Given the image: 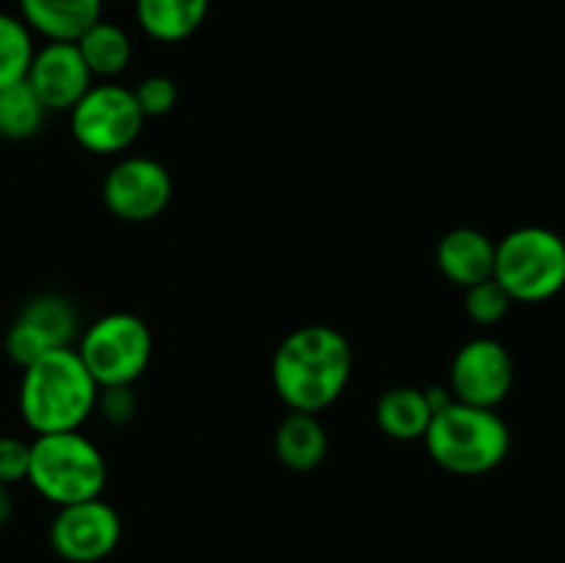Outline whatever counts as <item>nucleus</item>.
Here are the masks:
<instances>
[{"instance_id":"11","label":"nucleus","mask_w":565,"mask_h":563,"mask_svg":"<svg viewBox=\"0 0 565 563\" xmlns=\"http://www.w3.org/2000/svg\"><path fill=\"white\" fill-rule=\"evenodd\" d=\"M450 392L456 401L480 408H497L513 386V357L494 337L463 342L450 364Z\"/></svg>"},{"instance_id":"18","label":"nucleus","mask_w":565,"mask_h":563,"mask_svg":"<svg viewBox=\"0 0 565 563\" xmlns=\"http://www.w3.org/2000/svg\"><path fill=\"white\" fill-rule=\"evenodd\" d=\"M77 50H81L83 61H86L88 72L103 81H114L121 72L130 66L132 61V42L127 31L116 22L97 20L81 39H77Z\"/></svg>"},{"instance_id":"6","label":"nucleus","mask_w":565,"mask_h":563,"mask_svg":"<svg viewBox=\"0 0 565 563\" xmlns=\"http://www.w3.org/2000/svg\"><path fill=\"white\" fill-rule=\"evenodd\" d=\"M75 348L97 386H132L149 370L154 340L138 315L108 312L81 331Z\"/></svg>"},{"instance_id":"19","label":"nucleus","mask_w":565,"mask_h":563,"mask_svg":"<svg viewBox=\"0 0 565 563\" xmlns=\"http://www.w3.org/2000/svg\"><path fill=\"white\" fill-rule=\"evenodd\" d=\"M44 116L47 110L28 86V81L0 88V138H9V141L33 138L42 130Z\"/></svg>"},{"instance_id":"21","label":"nucleus","mask_w":565,"mask_h":563,"mask_svg":"<svg viewBox=\"0 0 565 563\" xmlns=\"http://www.w3.org/2000/svg\"><path fill=\"white\" fill-rule=\"evenodd\" d=\"M511 296L502 290V285L497 279H486L480 285L467 287V298H463V307L467 315L480 326H494L511 309Z\"/></svg>"},{"instance_id":"9","label":"nucleus","mask_w":565,"mask_h":563,"mask_svg":"<svg viewBox=\"0 0 565 563\" xmlns=\"http://www.w3.org/2000/svg\"><path fill=\"white\" fill-rule=\"evenodd\" d=\"M174 196L171 171L147 155H127L116 160L103 180V202L127 224H143L163 213Z\"/></svg>"},{"instance_id":"2","label":"nucleus","mask_w":565,"mask_h":563,"mask_svg":"<svg viewBox=\"0 0 565 563\" xmlns=\"http://www.w3.org/2000/svg\"><path fill=\"white\" fill-rule=\"evenodd\" d=\"M99 386L77 348H55L22 368L17 406L33 434L81 431L97 412Z\"/></svg>"},{"instance_id":"25","label":"nucleus","mask_w":565,"mask_h":563,"mask_svg":"<svg viewBox=\"0 0 565 563\" xmlns=\"http://www.w3.org/2000/svg\"><path fill=\"white\" fill-rule=\"evenodd\" d=\"M14 517V497H11V486L0 484V528L11 522Z\"/></svg>"},{"instance_id":"1","label":"nucleus","mask_w":565,"mask_h":563,"mask_svg":"<svg viewBox=\"0 0 565 563\" xmlns=\"http://www.w3.org/2000/svg\"><path fill=\"white\" fill-rule=\"evenodd\" d=\"M353 373V348L334 326L309 323L279 342L270 381L290 412L320 414L334 406Z\"/></svg>"},{"instance_id":"17","label":"nucleus","mask_w":565,"mask_h":563,"mask_svg":"<svg viewBox=\"0 0 565 563\" xmlns=\"http://www.w3.org/2000/svg\"><path fill=\"white\" fill-rule=\"evenodd\" d=\"M434 412L419 386H392L375 403V423L381 434L397 442L423 439Z\"/></svg>"},{"instance_id":"24","label":"nucleus","mask_w":565,"mask_h":563,"mask_svg":"<svg viewBox=\"0 0 565 563\" xmlns=\"http://www.w3.org/2000/svg\"><path fill=\"white\" fill-rule=\"evenodd\" d=\"M97 408L110 425H127L138 412L132 386H99Z\"/></svg>"},{"instance_id":"20","label":"nucleus","mask_w":565,"mask_h":563,"mask_svg":"<svg viewBox=\"0 0 565 563\" xmlns=\"http://www.w3.org/2000/svg\"><path fill=\"white\" fill-rule=\"evenodd\" d=\"M33 53L36 44L31 28L20 20V14L0 11V88L25 81Z\"/></svg>"},{"instance_id":"13","label":"nucleus","mask_w":565,"mask_h":563,"mask_svg":"<svg viewBox=\"0 0 565 563\" xmlns=\"http://www.w3.org/2000/svg\"><path fill=\"white\" fill-rule=\"evenodd\" d=\"M497 243L475 226H456L445 232L436 246V268L456 287H472L494 279Z\"/></svg>"},{"instance_id":"22","label":"nucleus","mask_w":565,"mask_h":563,"mask_svg":"<svg viewBox=\"0 0 565 563\" xmlns=\"http://www.w3.org/2000/svg\"><path fill=\"white\" fill-rule=\"evenodd\" d=\"M132 94H136L138 108H141V114L147 116V119H158V116L171 114L177 105V97H180L177 83L171 81L169 75L143 77V81L132 88Z\"/></svg>"},{"instance_id":"16","label":"nucleus","mask_w":565,"mask_h":563,"mask_svg":"<svg viewBox=\"0 0 565 563\" xmlns=\"http://www.w3.org/2000/svg\"><path fill=\"white\" fill-rule=\"evenodd\" d=\"M210 0H136L138 28L160 44L191 39L207 20Z\"/></svg>"},{"instance_id":"7","label":"nucleus","mask_w":565,"mask_h":563,"mask_svg":"<svg viewBox=\"0 0 565 563\" xmlns=\"http://www.w3.org/2000/svg\"><path fill=\"white\" fill-rule=\"evenodd\" d=\"M147 116L141 114L132 88L121 83H94L70 110V130L77 147L92 155L114 158L130 149L141 136Z\"/></svg>"},{"instance_id":"4","label":"nucleus","mask_w":565,"mask_h":563,"mask_svg":"<svg viewBox=\"0 0 565 563\" xmlns=\"http://www.w3.org/2000/svg\"><path fill=\"white\" fill-rule=\"evenodd\" d=\"M28 484L55 508L103 497L108 461L83 431L39 434L31 442Z\"/></svg>"},{"instance_id":"23","label":"nucleus","mask_w":565,"mask_h":563,"mask_svg":"<svg viewBox=\"0 0 565 563\" xmlns=\"http://www.w3.org/2000/svg\"><path fill=\"white\" fill-rule=\"evenodd\" d=\"M28 467H31V442L20 436H0V484H22L28 480Z\"/></svg>"},{"instance_id":"3","label":"nucleus","mask_w":565,"mask_h":563,"mask_svg":"<svg viewBox=\"0 0 565 563\" xmlns=\"http://www.w3.org/2000/svg\"><path fill=\"white\" fill-rule=\"evenodd\" d=\"M423 442L434 464L447 472L486 475L508 458L511 428L497 408L452 401L434 414Z\"/></svg>"},{"instance_id":"10","label":"nucleus","mask_w":565,"mask_h":563,"mask_svg":"<svg viewBox=\"0 0 565 563\" xmlns=\"http://www.w3.org/2000/svg\"><path fill=\"white\" fill-rule=\"evenodd\" d=\"M121 519L103 497L61 506L50 522V546L66 563H99L119 546Z\"/></svg>"},{"instance_id":"5","label":"nucleus","mask_w":565,"mask_h":563,"mask_svg":"<svg viewBox=\"0 0 565 563\" xmlns=\"http://www.w3.org/2000/svg\"><path fill=\"white\" fill-rule=\"evenodd\" d=\"M494 279L511 301L541 304L565 287V241L550 226H519L497 243Z\"/></svg>"},{"instance_id":"15","label":"nucleus","mask_w":565,"mask_h":563,"mask_svg":"<svg viewBox=\"0 0 565 563\" xmlns=\"http://www.w3.org/2000/svg\"><path fill=\"white\" fill-rule=\"evenodd\" d=\"M276 458L292 472H312L329 453V434L318 414L287 412L274 434Z\"/></svg>"},{"instance_id":"8","label":"nucleus","mask_w":565,"mask_h":563,"mask_svg":"<svg viewBox=\"0 0 565 563\" xmlns=\"http://www.w3.org/2000/svg\"><path fill=\"white\" fill-rule=\"evenodd\" d=\"M77 337H81V318L75 304L61 293H39L28 298L11 320L3 348L11 362L25 368L55 348L77 346Z\"/></svg>"},{"instance_id":"12","label":"nucleus","mask_w":565,"mask_h":563,"mask_svg":"<svg viewBox=\"0 0 565 563\" xmlns=\"http://www.w3.org/2000/svg\"><path fill=\"white\" fill-rule=\"evenodd\" d=\"M25 81L47 114H70L77 99L94 86V75L75 42H44L36 47Z\"/></svg>"},{"instance_id":"14","label":"nucleus","mask_w":565,"mask_h":563,"mask_svg":"<svg viewBox=\"0 0 565 563\" xmlns=\"http://www.w3.org/2000/svg\"><path fill=\"white\" fill-rule=\"evenodd\" d=\"M20 20L44 42H77L97 20L103 0H17Z\"/></svg>"}]
</instances>
